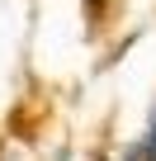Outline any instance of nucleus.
<instances>
[{
  "mask_svg": "<svg viewBox=\"0 0 156 161\" xmlns=\"http://www.w3.org/2000/svg\"><path fill=\"white\" fill-rule=\"evenodd\" d=\"M95 5H100V0H85V10H90V14H95Z\"/></svg>",
  "mask_w": 156,
  "mask_h": 161,
  "instance_id": "nucleus-2",
  "label": "nucleus"
},
{
  "mask_svg": "<svg viewBox=\"0 0 156 161\" xmlns=\"http://www.w3.org/2000/svg\"><path fill=\"white\" fill-rule=\"evenodd\" d=\"M142 161H156V114H151V128H147V147H142Z\"/></svg>",
  "mask_w": 156,
  "mask_h": 161,
  "instance_id": "nucleus-1",
  "label": "nucleus"
}]
</instances>
